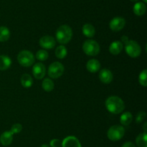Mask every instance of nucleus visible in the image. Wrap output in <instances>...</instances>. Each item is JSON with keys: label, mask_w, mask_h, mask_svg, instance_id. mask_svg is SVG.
<instances>
[{"label": "nucleus", "mask_w": 147, "mask_h": 147, "mask_svg": "<svg viewBox=\"0 0 147 147\" xmlns=\"http://www.w3.org/2000/svg\"><path fill=\"white\" fill-rule=\"evenodd\" d=\"M41 147H50V146L49 145H47V144H43V145L41 146Z\"/></svg>", "instance_id": "obj_32"}, {"label": "nucleus", "mask_w": 147, "mask_h": 147, "mask_svg": "<svg viewBox=\"0 0 147 147\" xmlns=\"http://www.w3.org/2000/svg\"><path fill=\"white\" fill-rule=\"evenodd\" d=\"M82 32L87 37H93L96 34V29L91 24H86L83 26Z\"/></svg>", "instance_id": "obj_18"}, {"label": "nucleus", "mask_w": 147, "mask_h": 147, "mask_svg": "<svg viewBox=\"0 0 147 147\" xmlns=\"http://www.w3.org/2000/svg\"><path fill=\"white\" fill-rule=\"evenodd\" d=\"M73 37V30L70 26L63 24L60 26L56 31V39L60 44L69 43Z\"/></svg>", "instance_id": "obj_2"}, {"label": "nucleus", "mask_w": 147, "mask_h": 147, "mask_svg": "<svg viewBox=\"0 0 147 147\" xmlns=\"http://www.w3.org/2000/svg\"><path fill=\"white\" fill-rule=\"evenodd\" d=\"M48 53L44 49H42V50H38L36 53V58L37 59H38L39 61H46L48 59Z\"/></svg>", "instance_id": "obj_25"}, {"label": "nucleus", "mask_w": 147, "mask_h": 147, "mask_svg": "<svg viewBox=\"0 0 147 147\" xmlns=\"http://www.w3.org/2000/svg\"><path fill=\"white\" fill-rule=\"evenodd\" d=\"M83 50L88 56H94L98 54L100 52V46L96 40L89 39L83 43Z\"/></svg>", "instance_id": "obj_4"}, {"label": "nucleus", "mask_w": 147, "mask_h": 147, "mask_svg": "<svg viewBox=\"0 0 147 147\" xmlns=\"http://www.w3.org/2000/svg\"><path fill=\"white\" fill-rule=\"evenodd\" d=\"M136 144L139 147H147V134L146 132L140 133L136 139Z\"/></svg>", "instance_id": "obj_21"}, {"label": "nucleus", "mask_w": 147, "mask_h": 147, "mask_svg": "<svg viewBox=\"0 0 147 147\" xmlns=\"http://www.w3.org/2000/svg\"><path fill=\"white\" fill-rule=\"evenodd\" d=\"M139 82L140 84L143 86H147V70L144 69L140 73L139 76Z\"/></svg>", "instance_id": "obj_26"}, {"label": "nucleus", "mask_w": 147, "mask_h": 147, "mask_svg": "<svg viewBox=\"0 0 147 147\" xmlns=\"http://www.w3.org/2000/svg\"><path fill=\"white\" fill-rule=\"evenodd\" d=\"M17 61L21 66L30 67L34 63V56L30 51L27 50H22L17 56Z\"/></svg>", "instance_id": "obj_3"}, {"label": "nucleus", "mask_w": 147, "mask_h": 147, "mask_svg": "<svg viewBox=\"0 0 147 147\" xmlns=\"http://www.w3.org/2000/svg\"><path fill=\"white\" fill-rule=\"evenodd\" d=\"M13 135L14 134L10 131H7L5 132L2 133L0 136V142L4 146L10 145L12 142L13 140Z\"/></svg>", "instance_id": "obj_13"}, {"label": "nucleus", "mask_w": 147, "mask_h": 147, "mask_svg": "<svg viewBox=\"0 0 147 147\" xmlns=\"http://www.w3.org/2000/svg\"><path fill=\"white\" fill-rule=\"evenodd\" d=\"M21 84L25 88L31 87L33 84L32 78L28 74H24L21 77Z\"/></svg>", "instance_id": "obj_19"}, {"label": "nucleus", "mask_w": 147, "mask_h": 147, "mask_svg": "<svg viewBox=\"0 0 147 147\" xmlns=\"http://www.w3.org/2000/svg\"><path fill=\"white\" fill-rule=\"evenodd\" d=\"M143 1H144V3H145V4H146V3L147 2V0H143Z\"/></svg>", "instance_id": "obj_34"}, {"label": "nucleus", "mask_w": 147, "mask_h": 147, "mask_svg": "<svg viewBox=\"0 0 147 147\" xmlns=\"http://www.w3.org/2000/svg\"><path fill=\"white\" fill-rule=\"evenodd\" d=\"M146 114L145 112H143V111L139 112V113L137 114V115H136V122H137V123H140V122H142V121L144 120V118H146Z\"/></svg>", "instance_id": "obj_28"}, {"label": "nucleus", "mask_w": 147, "mask_h": 147, "mask_svg": "<svg viewBox=\"0 0 147 147\" xmlns=\"http://www.w3.org/2000/svg\"><path fill=\"white\" fill-rule=\"evenodd\" d=\"M126 24V20L121 17H116L111 20L109 23V27L113 31H120L124 27Z\"/></svg>", "instance_id": "obj_8"}, {"label": "nucleus", "mask_w": 147, "mask_h": 147, "mask_svg": "<svg viewBox=\"0 0 147 147\" xmlns=\"http://www.w3.org/2000/svg\"><path fill=\"white\" fill-rule=\"evenodd\" d=\"M146 124H147V122H145L144 125V132H146Z\"/></svg>", "instance_id": "obj_31"}, {"label": "nucleus", "mask_w": 147, "mask_h": 147, "mask_svg": "<svg viewBox=\"0 0 147 147\" xmlns=\"http://www.w3.org/2000/svg\"><path fill=\"white\" fill-rule=\"evenodd\" d=\"M55 39L50 35H45L40 39V46L44 49H52L55 46Z\"/></svg>", "instance_id": "obj_9"}, {"label": "nucleus", "mask_w": 147, "mask_h": 147, "mask_svg": "<svg viewBox=\"0 0 147 147\" xmlns=\"http://www.w3.org/2000/svg\"><path fill=\"white\" fill-rule=\"evenodd\" d=\"M124 134L125 130L123 126L115 125L109 128L107 132V136L111 141H116L121 139Z\"/></svg>", "instance_id": "obj_6"}, {"label": "nucleus", "mask_w": 147, "mask_h": 147, "mask_svg": "<svg viewBox=\"0 0 147 147\" xmlns=\"http://www.w3.org/2000/svg\"><path fill=\"white\" fill-rule=\"evenodd\" d=\"M125 50L126 53L131 58H137L142 53V49L137 42L129 40L125 43Z\"/></svg>", "instance_id": "obj_5"}, {"label": "nucleus", "mask_w": 147, "mask_h": 147, "mask_svg": "<svg viewBox=\"0 0 147 147\" xmlns=\"http://www.w3.org/2000/svg\"><path fill=\"white\" fill-rule=\"evenodd\" d=\"M106 108L111 113L119 114L124 110L125 104L119 97L111 96L106 100Z\"/></svg>", "instance_id": "obj_1"}, {"label": "nucleus", "mask_w": 147, "mask_h": 147, "mask_svg": "<svg viewBox=\"0 0 147 147\" xmlns=\"http://www.w3.org/2000/svg\"><path fill=\"white\" fill-rule=\"evenodd\" d=\"M123 48V44L121 41H114L109 46V51L113 55H118Z\"/></svg>", "instance_id": "obj_15"}, {"label": "nucleus", "mask_w": 147, "mask_h": 147, "mask_svg": "<svg viewBox=\"0 0 147 147\" xmlns=\"http://www.w3.org/2000/svg\"><path fill=\"white\" fill-rule=\"evenodd\" d=\"M22 130V125L20 123H15L11 126L10 131L13 134H17L21 132Z\"/></svg>", "instance_id": "obj_27"}, {"label": "nucleus", "mask_w": 147, "mask_h": 147, "mask_svg": "<svg viewBox=\"0 0 147 147\" xmlns=\"http://www.w3.org/2000/svg\"><path fill=\"white\" fill-rule=\"evenodd\" d=\"M64 72V66L61 63L55 61L52 63L49 66L48 73L49 76L52 79H57L63 75Z\"/></svg>", "instance_id": "obj_7"}, {"label": "nucleus", "mask_w": 147, "mask_h": 147, "mask_svg": "<svg viewBox=\"0 0 147 147\" xmlns=\"http://www.w3.org/2000/svg\"><path fill=\"white\" fill-rule=\"evenodd\" d=\"M134 13L137 16H142L145 14L146 11V4L144 2H136L134 6Z\"/></svg>", "instance_id": "obj_16"}, {"label": "nucleus", "mask_w": 147, "mask_h": 147, "mask_svg": "<svg viewBox=\"0 0 147 147\" xmlns=\"http://www.w3.org/2000/svg\"><path fill=\"white\" fill-rule=\"evenodd\" d=\"M10 37V31L5 26L0 27V42H5Z\"/></svg>", "instance_id": "obj_23"}, {"label": "nucleus", "mask_w": 147, "mask_h": 147, "mask_svg": "<svg viewBox=\"0 0 147 147\" xmlns=\"http://www.w3.org/2000/svg\"><path fill=\"white\" fill-rule=\"evenodd\" d=\"M113 76L109 69H103L99 73V79L104 84H110L113 81Z\"/></svg>", "instance_id": "obj_12"}, {"label": "nucleus", "mask_w": 147, "mask_h": 147, "mask_svg": "<svg viewBox=\"0 0 147 147\" xmlns=\"http://www.w3.org/2000/svg\"><path fill=\"white\" fill-rule=\"evenodd\" d=\"M46 69L45 66L43 63H35L32 67V74L34 77L37 79H42L45 75Z\"/></svg>", "instance_id": "obj_10"}, {"label": "nucleus", "mask_w": 147, "mask_h": 147, "mask_svg": "<svg viewBox=\"0 0 147 147\" xmlns=\"http://www.w3.org/2000/svg\"><path fill=\"white\" fill-rule=\"evenodd\" d=\"M11 59L5 55L0 56V70H7L11 66Z\"/></svg>", "instance_id": "obj_17"}, {"label": "nucleus", "mask_w": 147, "mask_h": 147, "mask_svg": "<svg viewBox=\"0 0 147 147\" xmlns=\"http://www.w3.org/2000/svg\"><path fill=\"white\" fill-rule=\"evenodd\" d=\"M86 68L90 73H96L100 69V63L97 59H90L87 62Z\"/></svg>", "instance_id": "obj_14"}, {"label": "nucleus", "mask_w": 147, "mask_h": 147, "mask_svg": "<svg viewBox=\"0 0 147 147\" xmlns=\"http://www.w3.org/2000/svg\"><path fill=\"white\" fill-rule=\"evenodd\" d=\"M133 116L130 112H125L121 115L120 118V122L123 125H128L131 122Z\"/></svg>", "instance_id": "obj_22"}, {"label": "nucleus", "mask_w": 147, "mask_h": 147, "mask_svg": "<svg viewBox=\"0 0 147 147\" xmlns=\"http://www.w3.org/2000/svg\"><path fill=\"white\" fill-rule=\"evenodd\" d=\"M67 54V50L65 48V46L60 45V46H57V48L55 50V56L57 58L60 59H63L65 58V56Z\"/></svg>", "instance_id": "obj_24"}, {"label": "nucleus", "mask_w": 147, "mask_h": 147, "mask_svg": "<svg viewBox=\"0 0 147 147\" xmlns=\"http://www.w3.org/2000/svg\"><path fill=\"white\" fill-rule=\"evenodd\" d=\"M51 147H61L62 146V141L60 140L55 138L53 139L50 143Z\"/></svg>", "instance_id": "obj_29"}, {"label": "nucleus", "mask_w": 147, "mask_h": 147, "mask_svg": "<svg viewBox=\"0 0 147 147\" xmlns=\"http://www.w3.org/2000/svg\"><path fill=\"white\" fill-rule=\"evenodd\" d=\"M121 147H135V145L131 141H128V142H126L125 144H123Z\"/></svg>", "instance_id": "obj_30"}, {"label": "nucleus", "mask_w": 147, "mask_h": 147, "mask_svg": "<svg viewBox=\"0 0 147 147\" xmlns=\"http://www.w3.org/2000/svg\"><path fill=\"white\" fill-rule=\"evenodd\" d=\"M62 147H82L80 141L76 137L70 135L62 141Z\"/></svg>", "instance_id": "obj_11"}, {"label": "nucleus", "mask_w": 147, "mask_h": 147, "mask_svg": "<svg viewBox=\"0 0 147 147\" xmlns=\"http://www.w3.org/2000/svg\"><path fill=\"white\" fill-rule=\"evenodd\" d=\"M42 87L44 89L45 91L47 92H52L53 90L55 87L54 82H53V80L49 78H46L44 80L42 81Z\"/></svg>", "instance_id": "obj_20"}, {"label": "nucleus", "mask_w": 147, "mask_h": 147, "mask_svg": "<svg viewBox=\"0 0 147 147\" xmlns=\"http://www.w3.org/2000/svg\"><path fill=\"white\" fill-rule=\"evenodd\" d=\"M131 1H133V2H138V1L139 0H131Z\"/></svg>", "instance_id": "obj_33"}]
</instances>
